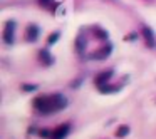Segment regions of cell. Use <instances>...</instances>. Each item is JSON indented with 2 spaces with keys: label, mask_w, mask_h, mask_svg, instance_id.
Returning <instances> with one entry per match:
<instances>
[{
  "label": "cell",
  "mask_w": 156,
  "mask_h": 139,
  "mask_svg": "<svg viewBox=\"0 0 156 139\" xmlns=\"http://www.w3.org/2000/svg\"><path fill=\"white\" fill-rule=\"evenodd\" d=\"M39 61H41L42 65H51V64H54V57L49 54L47 49H42V50L39 52Z\"/></svg>",
  "instance_id": "cell-8"
},
{
  "label": "cell",
  "mask_w": 156,
  "mask_h": 139,
  "mask_svg": "<svg viewBox=\"0 0 156 139\" xmlns=\"http://www.w3.org/2000/svg\"><path fill=\"white\" fill-rule=\"evenodd\" d=\"M2 39L7 45L14 44L15 40V22L14 20H7L5 22V29H4V34H2Z\"/></svg>",
  "instance_id": "cell-2"
},
{
  "label": "cell",
  "mask_w": 156,
  "mask_h": 139,
  "mask_svg": "<svg viewBox=\"0 0 156 139\" xmlns=\"http://www.w3.org/2000/svg\"><path fill=\"white\" fill-rule=\"evenodd\" d=\"M35 109L41 114H52V112H59L67 106V99L62 94H52V96H39L32 102Z\"/></svg>",
  "instance_id": "cell-1"
},
{
  "label": "cell",
  "mask_w": 156,
  "mask_h": 139,
  "mask_svg": "<svg viewBox=\"0 0 156 139\" xmlns=\"http://www.w3.org/2000/svg\"><path fill=\"white\" fill-rule=\"evenodd\" d=\"M69 132H71V122H64V124L57 126V127L52 131V134L49 139H66L69 136Z\"/></svg>",
  "instance_id": "cell-3"
},
{
  "label": "cell",
  "mask_w": 156,
  "mask_h": 139,
  "mask_svg": "<svg viewBox=\"0 0 156 139\" xmlns=\"http://www.w3.org/2000/svg\"><path fill=\"white\" fill-rule=\"evenodd\" d=\"M42 5H49V4H52V0H39Z\"/></svg>",
  "instance_id": "cell-14"
},
{
  "label": "cell",
  "mask_w": 156,
  "mask_h": 139,
  "mask_svg": "<svg viewBox=\"0 0 156 139\" xmlns=\"http://www.w3.org/2000/svg\"><path fill=\"white\" fill-rule=\"evenodd\" d=\"M39 34H41V29H39L37 25L30 24L27 27V30H25V40L27 42H35L39 39Z\"/></svg>",
  "instance_id": "cell-4"
},
{
  "label": "cell",
  "mask_w": 156,
  "mask_h": 139,
  "mask_svg": "<svg viewBox=\"0 0 156 139\" xmlns=\"http://www.w3.org/2000/svg\"><path fill=\"white\" fill-rule=\"evenodd\" d=\"M143 35H144V40H146V45L149 49H153L156 45V39H154V34L149 27H143Z\"/></svg>",
  "instance_id": "cell-7"
},
{
  "label": "cell",
  "mask_w": 156,
  "mask_h": 139,
  "mask_svg": "<svg viewBox=\"0 0 156 139\" xmlns=\"http://www.w3.org/2000/svg\"><path fill=\"white\" fill-rule=\"evenodd\" d=\"M94 35L98 39H108V32L102 30V29H94Z\"/></svg>",
  "instance_id": "cell-11"
},
{
  "label": "cell",
  "mask_w": 156,
  "mask_h": 139,
  "mask_svg": "<svg viewBox=\"0 0 156 139\" xmlns=\"http://www.w3.org/2000/svg\"><path fill=\"white\" fill-rule=\"evenodd\" d=\"M59 37H61V32H55V34H51L47 39V45H54L55 42L59 40Z\"/></svg>",
  "instance_id": "cell-10"
},
{
  "label": "cell",
  "mask_w": 156,
  "mask_h": 139,
  "mask_svg": "<svg viewBox=\"0 0 156 139\" xmlns=\"http://www.w3.org/2000/svg\"><path fill=\"white\" fill-rule=\"evenodd\" d=\"M112 69H109V71H102L101 74H98L96 75V79H94V82H96V85L98 87H101V85H104V84H108V81L112 77Z\"/></svg>",
  "instance_id": "cell-6"
},
{
  "label": "cell",
  "mask_w": 156,
  "mask_h": 139,
  "mask_svg": "<svg viewBox=\"0 0 156 139\" xmlns=\"http://www.w3.org/2000/svg\"><path fill=\"white\" fill-rule=\"evenodd\" d=\"M129 131H131V129H129V126H126V124H122V126H119L118 127V131H116V137L118 139H122V137H126V136L129 134Z\"/></svg>",
  "instance_id": "cell-9"
},
{
  "label": "cell",
  "mask_w": 156,
  "mask_h": 139,
  "mask_svg": "<svg viewBox=\"0 0 156 139\" xmlns=\"http://www.w3.org/2000/svg\"><path fill=\"white\" fill-rule=\"evenodd\" d=\"M20 89L24 92H32V91H35V89H37V85H34V84H22Z\"/></svg>",
  "instance_id": "cell-13"
},
{
  "label": "cell",
  "mask_w": 156,
  "mask_h": 139,
  "mask_svg": "<svg viewBox=\"0 0 156 139\" xmlns=\"http://www.w3.org/2000/svg\"><path fill=\"white\" fill-rule=\"evenodd\" d=\"M111 50H112V45L108 44V45H104V47H101L99 50L92 52V54H91V59H96V61H102V59H106L109 54H111Z\"/></svg>",
  "instance_id": "cell-5"
},
{
  "label": "cell",
  "mask_w": 156,
  "mask_h": 139,
  "mask_svg": "<svg viewBox=\"0 0 156 139\" xmlns=\"http://www.w3.org/2000/svg\"><path fill=\"white\" fill-rule=\"evenodd\" d=\"M37 134H39V137L49 139V137H51V134H52V131H49V129H41V131H39Z\"/></svg>",
  "instance_id": "cell-12"
}]
</instances>
